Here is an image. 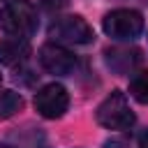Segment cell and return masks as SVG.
Instances as JSON below:
<instances>
[{"label": "cell", "mask_w": 148, "mask_h": 148, "mask_svg": "<svg viewBox=\"0 0 148 148\" xmlns=\"http://www.w3.org/2000/svg\"><path fill=\"white\" fill-rule=\"evenodd\" d=\"M30 56V44L23 37L0 39V62L2 65H18Z\"/></svg>", "instance_id": "obj_7"}, {"label": "cell", "mask_w": 148, "mask_h": 148, "mask_svg": "<svg viewBox=\"0 0 148 148\" xmlns=\"http://www.w3.org/2000/svg\"><path fill=\"white\" fill-rule=\"evenodd\" d=\"M39 62H42V67H44L46 72L60 74V76L72 74L74 67H76V58L72 56V51H67V49L60 46L58 42L44 44V46L39 49Z\"/></svg>", "instance_id": "obj_6"}, {"label": "cell", "mask_w": 148, "mask_h": 148, "mask_svg": "<svg viewBox=\"0 0 148 148\" xmlns=\"http://www.w3.org/2000/svg\"><path fill=\"white\" fill-rule=\"evenodd\" d=\"M69 0H39V5L46 9V12H60L62 7H67Z\"/></svg>", "instance_id": "obj_11"}, {"label": "cell", "mask_w": 148, "mask_h": 148, "mask_svg": "<svg viewBox=\"0 0 148 148\" xmlns=\"http://www.w3.org/2000/svg\"><path fill=\"white\" fill-rule=\"evenodd\" d=\"M130 95L136 102L148 104V69H143V72H139V74L132 76V81H130Z\"/></svg>", "instance_id": "obj_10"}, {"label": "cell", "mask_w": 148, "mask_h": 148, "mask_svg": "<svg viewBox=\"0 0 148 148\" xmlns=\"http://www.w3.org/2000/svg\"><path fill=\"white\" fill-rule=\"evenodd\" d=\"M139 148H148V130L139 134Z\"/></svg>", "instance_id": "obj_12"}, {"label": "cell", "mask_w": 148, "mask_h": 148, "mask_svg": "<svg viewBox=\"0 0 148 148\" xmlns=\"http://www.w3.org/2000/svg\"><path fill=\"white\" fill-rule=\"evenodd\" d=\"M102 28L111 39L130 42L136 39L143 30V18L134 9H113L102 18Z\"/></svg>", "instance_id": "obj_3"}, {"label": "cell", "mask_w": 148, "mask_h": 148, "mask_svg": "<svg viewBox=\"0 0 148 148\" xmlns=\"http://www.w3.org/2000/svg\"><path fill=\"white\" fill-rule=\"evenodd\" d=\"M0 148H12V146H0Z\"/></svg>", "instance_id": "obj_13"}, {"label": "cell", "mask_w": 148, "mask_h": 148, "mask_svg": "<svg viewBox=\"0 0 148 148\" xmlns=\"http://www.w3.org/2000/svg\"><path fill=\"white\" fill-rule=\"evenodd\" d=\"M97 123L106 130H127L134 125V111L127 104V97L120 90H113L97 106Z\"/></svg>", "instance_id": "obj_2"}, {"label": "cell", "mask_w": 148, "mask_h": 148, "mask_svg": "<svg viewBox=\"0 0 148 148\" xmlns=\"http://www.w3.org/2000/svg\"><path fill=\"white\" fill-rule=\"evenodd\" d=\"M69 106V95L60 83H49L35 95V109L44 118H60Z\"/></svg>", "instance_id": "obj_5"}, {"label": "cell", "mask_w": 148, "mask_h": 148, "mask_svg": "<svg viewBox=\"0 0 148 148\" xmlns=\"http://www.w3.org/2000/svg\"><path fill=\"white\" fill-rule=\"evenodd\" d=\"M23 97L14 90H2L0 92V118H12L16 111H21Z\"/></svg>", "instance_id": "obj_9"}, {"label": "cell", "mask_w": 148, "mask_h": 148, "mask_svg": "<svg viewBox=\"0 0 148 148\" xmlns=\"http://www.w3.org/2000/svg\"><path fill=\"white\" fill-rule=\"evenodd\" d=\"M141 60V51L136 49H109L106 51V65L118 72V74H127L130 69H134Z\"/></svg>", "instance_id": "obj_8"}, {"label": "cell", "mask_w": 148, "mask_h": 148, "mask_svg": "<svg viewBox=\"0 0 148 148\" xmlns=\"http://www.w3.org/2000/svg\"><path fill=\"white\" fill-rule=\"evenodd\" d=\"M49 37L60 44H90L95 39V32L81 16H62L51 23Z\"/></svg>", "instance_id": "obj_4"}, {"label": "cell", "mask_w": 148, "mask_h": 148, "mask_svg": "<svg viewBox=\"0 0 148 148\" xmlns=\"http://www.w3.org/2000/svg\"><path fill=\"white\" fill-rule=\"evenodd\" d=\"M0 28L12 37L28 39L37 30V12L30 0H12L0 12Z\"/></svg>", "instance_id": "obj_1"}]
</instances>
